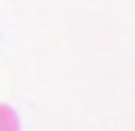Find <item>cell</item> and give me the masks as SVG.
Returning <instances> with one entry per match:
<instances>
[{"label": "cell", "instance_id": "obj_1", "mask_svg": "<svg viewBox=\"0 0 135 131\" xmlns=\"http://www.w3.org/2000/svg\"><path fill=\"white\" fill-rule=\"evenodd\" d=\"M0 131H21V117L7 103H0Z\"/></svg>", "mask_w": 135, "mask_h": 131}]
</instances>
